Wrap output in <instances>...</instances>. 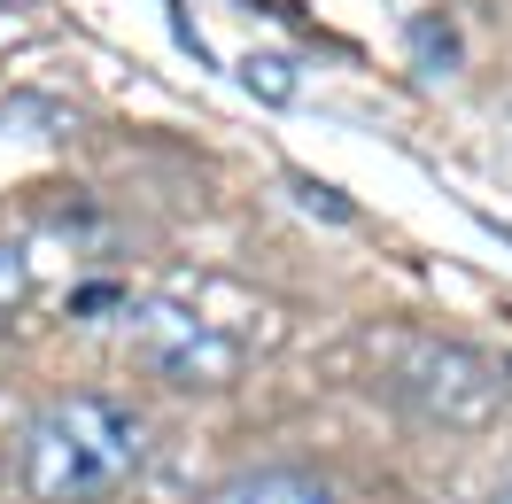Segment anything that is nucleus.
<instances>
[{
    "mask_svg": "<svg viewBox=\"0 0 512 504\" xmlns=\"http://www.w3.org/2000/svg\"><path fill=\"white\" fill-rule=\"evenodd\" d=\"M140 458H148L140 411H125L117 396H55L16 442V481L32 489V504H101L140 473Z\"/></svg>",
    "mask_w": 512,
    "mask_h": 504,
    "instance_id": "obj_1",
    "label": "nucleus"
},
{
    "mask_svg": "<svg viewBox=\"0 0 512 504\" xmlns=\"http://www.w3.org/2000/svg\"><path fill=\"white\" fill-rule=\"evenodd\" d=\"M396 396L435 427H489L505 404V373L466 342H412L396 357Z\"/></svg>",
    "mask_w": 512,
    "mask_h": 504,
    "instance_id": "obj_2",
    "label": "nucleus"
},
{
    "mask_svg": "<svg viewBox=\"0 0 512 504\" xmlns=\"http://www.w3.org/2000/svg\"><path fill=\"white\" fill-rule=\"evenodd\" d=\"M156 318V365L179 388H225L233 380V365H241V349L225 342V334H210V326H194V318L179 311H148Z\"/></svg>",
    "mask_w": 512,
    "mask_h": 504,
    "instance_id": "obj_3",
    "label": "nucleus"
},
{
    "mask_svg": "<svg viewBox=\"0 0 512 504\" xmlns=\"http://www.w3.org/2000/svg\"><path fill=\"white\" fill-rule=\"evenodd\" d=\"M202 504H342V497L311 466H241V473H225Z\"/></svg>",
    "mask_w": 512,
    "mask_h": 504,
    "instance_id": "obj_4",
    "label": "nucleus"
},
{
    "mask_svg": "<svg viewBox=\"0 0 512 504\" xmlns=\"http://www.w3.org/2000/svg\"><path fill=\"white\" fill-rule=\"evenodd\" d=\"M404 39H412L419 70H435V78H443V70H458V32H450L443 16H412V24H404Z\"/></svg>",
    "mask_w": 512,
    "mask_h": 504,
    "instance_id": "obj_5",
    "label": "nucleus"
},
{
    "mask_svg": "<svg viewBox=\"0 0 512 504\" xmlns=\"http://www.w3.org/2000/svg\"><path fill=\"white\" fill-rule=\"evenodd\" d=\"M241 86L280 109V101H295V63L288 55H249V63H241Z\"/></svg>",
    "mask_w": 512,
    "mask_h": 504,
    "instance_id": "obj_6",
    "label": "nucleus"
},
{
    "mask_svg": "<svg viewBox=\"0 0 512 504\" xmlns=\"http://www.w3.org/2000/svg\"><path fill=\"white\" fill-rule=\"evenodd\" d=\"M24 295H32V256L16 249V241H0V318L16 311Z\"/></svg>",
    "mask_w": 512,
    "mask_h": 504,
    "instance_id": "obj_7",
    "label": "nucleus"
},
{
    "mask_svg": "<svg viewBox=\"0 0 512 504\" xmlns=\"http://www.w3.org/2000/svg\"><path fill=\"white\" fill-rule=\"evenodd\" d=\"M295 202L319 210V218H334V225H350V202H342L334 187H319V179H295Z\"/></svg>",
    "mask_w": 512,
    "mask_h": 504,
    "instance_id": "obj_8",
    "label": "nucleus"
},
{
    "mask_svg": "<svg viewBox=\"0 0 512 504\" xmlns=\"http://www.w3.org/2000/svg\"><path fill=\"white\" fill-rule=\"evenodd\" d=\"M489 504H512V481H505V489H497V497H489Z\"/></svg>",
    "mask_w": 512,
    "mask_h": 504,
    "instance_id": "obj_9",
    "label": "nucleus"
}]
</instances>
